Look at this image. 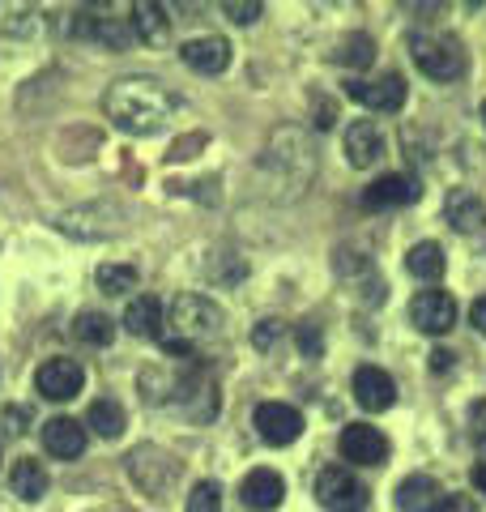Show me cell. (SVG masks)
<instances>
[{
  "instance_id": "1f68e13d",
  "label": "cell",
  "mask_w": 486,
  "mask_h": 512,
  "mask_svg": "<svg viewBox=\"0 0 486 512\" xmlns=\"http://www.w3.org/2000/svg\"><path fill=\"white\" fill-rule=\"evenodd\" d=\"M435 512H478V504L469 500V495H440Z\"/></svg>"
},
{
  "instance_id": "8fae6325",
  "label": "cell",
  "mask_w": 486,
  "mask_h": 512,
  "mask_svg": "<svg viewBox=\"0 0 486 512\" xmlns=\"http://www.w3.org/2000/svg\"><path fill=\"white\" fill-rule=\"evenodd\" d=\"M337 448H342V457L354 461V466H380V461L388 457L384 431L371 427V423H350L342 431V440H337Z\"/></svg>"
},
{
  "instance_id": "4316f807",
  "label": "cell",
  "mask_w": 486,
  "mask_h": 512,
  "mask_svg": "<svg viewBox=\"0 0 486 512\" xmlns=\"http://www.w3.org/2000/svg\"><path fill=\"white\" fill-rule=\"evenodd\" d=\"M188 512H222V483L201 478V483L188 491Z\"/></svg>"
},
{
  "instance_id": "3957f363",
  "label": "cell",
  "mask_w": 486,
  "mask_h": 512,
  "mask_svg": "<svg viewBox=\"0 0 486 512\" xmlns=\"http://www.w3.org/2000/svg\"><path fill=\"white\" fill-rule=\"evenodd\" d=\"M171 325L180 338L175 342H188V346H197V342H209V338H218L222 333V308L214 299H205V295H180L171 303Z\"/></svg>"
},
{
  "instance_id": "836d02e7",
  "label": "cell",
  "mask_w": 486,
  "mask_h": 512,
  "mask_svg": "<svg viewBox=\"0 0 486 512\" xmlns=\"http://www.w3.org/2000/svg\"><path fill=\"white\" fill-rule=\"evenodd\" d=\"M469 320H474V329L486 338V295H482V299H474V308H469Z\"/></svg>"
},
{
  "instance_id": "7402d4cb",
  "label": "cell",
  "mask_w": 486,
  "mask_h": 512,
  "mask_svg": "<svg viewBox=\"0 0 486 512\" xmlns=\"http://www.w3.org/2000/svg\"><path fill=\"white\" fill-rule=\"evenodd\" d=\"M405 269H410L418 282H440V278H444V269H448L444 248L435 244V239H427V244H414L410 256H405Z\"/></svg>"
},
{
  "instance_id": "ac0fdd59",
  "label": "cell",
  "mask_w": 486,
  "mask_h": 512,
  "mask_svg": "<svg viewBox=\"0 0 486 512\" xmlns=\"http://www.w3.org/2000/svg\"><path fill=\"white\" fill-rule=\"evenodd\" d=\"M444 214L452 222V231H461V235H478L486 227V205L474 197V192H452L448 205H444Z\"/></svg>"
},
{
  "instance_id": "e0dca14e",
  "label": "cell",
  "mask_w": 486,
  "mask_h": 512,
  "mask_svg": "<svg viewBox=\"0 0 486 512\" xmlns=\"http://www.w3.org/2000/svg\"><path fill=\"white\" fill-rule=\"evenodd\" d=\"M133 39H141V43H150V47H158V43H167L171 39V18H167V9L162 5H150V0H137L133 5Z\"/></svg>"
},
{
  "instance_id": "9c48e42d",
  "label": "cell",
  "mask_w": 486,
  "mask_h": 512,
  "mask_svg": "<svg viewBox=\"0 0 486 512\" xmlns=\"http://www.w3.org/2000/svg\"><path fill=\"white\" fill-rule=\"evenodd\" d=\"M346 94L354 103L371 107V111H397L405 103V77L401 73H380V77H371V82L354 77V82H346Z\"/></svg>"
},
{
  "instance_id": "9a60e30c",
  "label": "cell",
  "mask_w": 486,
  "mask_h": 512,
  "mask_svg": "<svg viewBox=\"0 0 486 512\" xmlns=\"http://www.w3.org/2000/svg\"><path fill=\"white\" fill-rule=\"evenodd\" d=\"M243 504H248L252 512H273L282 504V495H286V483H282V474H273V470H252L248 478H243Z\"/></svg>"
},
{
  "instance_id": "cb8c5ba5",
  "label": "cell",
  "mask_w": 486,
  "mask_h": 512,
  "mask_svg": "<svg viewBox=\"0 0 486 512\" xmlns=\"http://www.w3.org/2000/svg\"><path fill=\"white\" fill-rule=\"evenodd\" d=\"M86 423H90L94 431H99L103 440H116L120 431H124V406H120V402H111V397H99V402L90 406Z\"/></svg>"
},
{
  "instance_id": "603a6c76",
  "label": "cell",
  "mask_w": 486,
  "mask_h": 512,
  "mask_svg": "<svg viewBox=\"0 0 486 512\" xmlns=\"http://www.w3.org/2000/svg\"><path fill=\"white\" fill-rule=\"evenodd\" d=\"M73 338L86 342V346H107L111 338H116V320H111L107 312L86 308V312H77V320H73Z\"/></svg>"
},
{
  "instance_id": "4dcf8cb0",
  "label": "cell",
  "mask_w": 486,
  "mask_h": 512,
  "mask_svg": "<svg viewBox=\"0 0 486 512\" xmlns=\"http://www.w3.org/2000/svg\"><path fill=\"white\" fill-rule=\"evenodd\" d=\"M282 333H286V325L278 316H269V320H261V329H252V342L265 350V346H273V338H282Z\"/></svg>"
},
{
  "instance_id": "d6986e66",
  "label": "cell",
  "mask_w": 486,
  "mask_h": 512,
  "mask_svg": "<svg viewBox=\"0 0 486 512\" xmlns=\"http://www.w3.org/2000/svg\"><path fill=\"white\" fill-rule=\"evenodd\" d=\"M124 329L133 333V338H158L162 329V303L154 295H133L124 308Z\"/></svg>"
},
{
  "instance_id": "4fadbf2b",
  "label": "cell",
  "mask_w": 486,
  "mask_h": 512,
  "mask_svg": "<svg viewBox=\"0 0 486 512\" xmlns=\"http://www.w3.org/2000/svg\"><path fill=\"white\" fill-rule=\"evenodd\" d=\"M73 35L77 39H90V43H103V47H116L124 52L128 39H133V30H128L120 18H99L94 9H81L77 22H73Z\"/></svg>"
},
{
  "instance_id": "8d00e7d4",
  "label": "cell",
  "mask_w": 486,
  "mask_h": 512,
  "mask_svg": "<svg viewBox=\"0 0 486 512\" xmlns=\"http://www.w3.org/2000/svg\"><path fill=\"white\" fill-rule=\"evenodd\" d=\"M482 124H486V103H482Z\"/></svg>"
},
{
  "instance_id": "ba28073f",
  "label": "cell",
  "mask_w": 486,
  "mask_h": 512,
  "mask_svg": "<svg viewBox=\"0 0 486 512\" xmlns=\"http://www.w3.org/2000/svg\"><path fill=\"white\" fill-rule=\"evenodd\" d=\"M418 180L410 171H393V175H380L371 188H363V210L380 214V210H401V205H414L418 201Z\"/></svg>"
},
{
  "instance_id": "8992f818",
  "label": "cell",
  "mask_w": 486,
  "mask_h": 512,
  "mask_svg": "<svg viewBox=\"0 0 486 512\" xmlns=\"http://www.w3.org/2000/svg\"><path fill=\"white\" fill-rule=\"evenodd\" d=\"M81 384H86V367L77 359H64V355L47 359L35 372V389L47 397V402H73L81 393Z\"/></svg>"
},
{
  "instance_id": "f1b7e54d",
  "label": "cell",
  "mask_w": 486,
  "mask_h": 512,
  "mask_svg": "<svg viewBox=\"0 0 486 512\" xmlns=\"http://www.w3.org/2000/svg\"><path fill=\"white\" fill-rule=\"evenodd\" d=\"M469 440H474L478 453H486V397L469 406Z\"/></svg>"
},
{
  "instance_id": "5b68a950",
  "label": "cell",
  "mask_w": 486,
  "mask_h": 512,
  "mask_svg": "<svg viewBox=\"0 0 486 512\" xmlns=\"http://www.w3.org/2000/svg\"><path fill=\"white\" fill-rule=\"evenodd\" d=\"M410 320L418 333H431V338H444V333L457 325V299H452L448 291H418L410 299Z\"/></svg>"
},
{
  "instance_id": "d6a6232c",
  "label": "cell",
  "mask_w": 486,
  "mask_h": 512,
  "mask_svg": "<svg viewBox=\"0 0 486 512\" xmlns=\"http://www.w3.org/2000/svg\"><path fill=\"white\" fill-rule=\"evenodd\" d=\"M26 419H30V410H26V406H9V410H5V423H9L13 436H22V431H26V427H22Z\"/></svg>"
},
{
  "instance_id": "2e32d148",
  "label": "cell",
  "mask_w": 486,
  "mask_h": 512,
  "mask_svg": "<svg viewBox=\"0 0 486 512\" xmlns=\"http://www.w3.org/2000/svg\"><path fill=\"white\" fill-rule=\"evenodd\" d=\"M380 154H384L380 128L371 120H354L346 128V158H350V167H371V163H380Z\"/></svg>"
},
{
  "instance_id": "30bf717a",
  "label": "cell",
  "mask_w": 486,
  "mask_h": 512,
  "mask_svg": "<svg viewBox=\"0 0 486 512\" xmlns=\"http://www.w3.org/2000/svg\"><path fill=\"white\" fill-rule=\"evenodd\" d=\"M350 384H354V402H359L367 414H384V410H393V402H397L393 376H388L384 367H376V363H363Z\"/></svg>"
},
{
  "instance_id": "d4e9b609",
  "label": "cell",
  "mask_w": 486,
  "mask_h": 512,
  "mask_svg": "<svg viewBox=\"0 0 486 512\" xmlns=\"http://www.w3.org/2000/svg\"><path fill=\"white\" fill-rule=\"evenodd\" d=\"M333 60L337 64H350V69H371V60H376V43H371L367 35H350L333 52Z\"/></svg>"
},
{
  "instance_id": "5bb4252c",
  "label": "cell",
  "mask_w": 486,
  "mask_h": 512,
  "mask_svg": "<svg viewBox=\"0 0 486 512\" xmlns=\"http://www.w3.org/2000/svg\"><path fill=\"white\" fill-rule=\"evenodd\" d=\"M43 448L60 461H73L86 453V427H81L77 419H52L43 423Z\"/></svg>"
},
{
  "instance_id": "277c9868",
  "label": "cell",
  "mask_w": 486,
  "mask_h": 512,
  "mask_svg": "<svg viewBox=\"0 0 486 512\" xmlns=\"http://www.w3.org/2000/svg\"><path fill=\"white\" fill-rule=\"evenodd\" d=\"M316 500L324 504V512H363L367 487L346 466H324L316 478Z\"/></svg>"
},
{
  "instance_id": "6da1fadb",
  "label": "cell",
  "mask_w": 486,
  "mask_h": 512,
  "mask_svg": "<svg viewBox=\"0 0 486 512\" xmlns=\"http://www.w3.org/2000/svg\"><path fill=\"white\" fill-rule=\"evenodd\" d=\"M175 107H180V99L162 82H154V77H120V82H111L103 94L107 120L133 137L162 133V128L175 120Z\"/></svg>"
},
{
  "instance_id": "44dd1931",
  "label": "cell",
  "mask_w": 486,
  "mask_h": 512,
  "mask_svg": "<svg viewBox=\"0 0 486 512\" xmlns=\"http://www.w3.org/2000/svg\"><path fill=\"white\" fill-rule=\"evenodd\" d=\"M435 504H440V483H435L431 474H410L397 487V508L401 512H435Z\"/></svg>"
},
{
  "instance_id": "ffe728a7",
  "label": "cell",
  "mask_w": 486,
  "mask_h": 512,
  "mask_svg": "<svg viewBox=\"0 0 486 512\" xmlns=\"http://www.w3.org/2000/svg\"><path fill=\"white\" fill-rule=\"evenodd\" d=\"M9 487H13V495H18V500H26V504L43 500V495H47V470H43V461L18 457V461H13V470H9Z\"/></svg>"
},
{
  "instance_id": "52a82bcc",
  "label": "cell",
  "mask_w": 486,
  "mask_h": 512,
  "mask_svg": "<svg viewBox=\"0 0 486 512\" xmlns=\"http://www.w3.org/2000/svg\"><path fill=\"white\" fill-rule=\"evenodd\" d=\"M252 423H256V431H261V440L273 444V448L295 444L303 436V414L295 406H286V402H261L252 410Z\"/></svg>"
},
{
  "instance_id": "f546056e",
  "label": "cell",
  "mask_w": 486,
  "mask_h": 512,
  "mask_svg": "<svg viewBox=\"0 0 486 512\" xmlns=\"http://www.w3.org/2000/svg\"><path fill=\"white\" fill-rule=\"evenodd\" d=\"M295 338H299V350L307 359H320V350H324V342H320V329L312 325V320H303V325L295 329Z\"/></svg>"
},
{
  "instance_id": "83f0119b",
  "label": "cell",
  "mask_w": 486,
  "mask_h": 512,
  "mask_svg": "<svg viewBox=\"0 0 486 512\" xmlns=\"http://www.w3.org/2000/svg\"><path fill=\"white\" fill-rule=\"evenodd\" d=\"M222 13H226V18H231V22H239V26H248V22H256V18H261V5H256V0H226V5H222Z\"/></svg>"
},
{
  "instance_id": "e575fe53",
  "label": "cell",
  "mask_w": 486,
  "mask_h": 512,
  "mask_svg": "<svg viewBox=\"0 0 486 512\" xmlns=\"http://www.w3.org/2000/svg\"><path fill=\"white\" fill-rule=\"evenodd\" d=\"M431 367H435V372H448V367H452V355H448V350H435V355H431Z\"/></svg>"
},
{
  "instance_id": "484cf974",
  "label": "cell",
  "mask_w": 486,
  "mask_h": 512,
  "mask_svg": "<svg viewBox=\"0 0 486 512\" xmlns=\"http://www.w3.org/2000/svg\"><path fill=\"white\" fill-rule=\"evenodd\" d=\"M99 286H103L107 295L137 291V269H133V265H103V269H99Z\"/></svg>"
},
{
  "instance_id": "7a4b0ae2",
  "label": "cell",
  "mask_w": 486,
  "mask_h": 512,
  "mask_svg": "<svg viewBox=\"0 0 486 512\" xmlns=\"http://www.w3.org/2000/svg\"><path fill=\"white\" fill-rule=\"evenodd\" d=\"M410 56L414 64L423 69L431 82H457V77L465 73V47L461 39L452 35H440V30H418V35H410Z\"/></svg>"
},
{
  "instance_id": "d590c367",
  "label": "cell",
  "mask_w": 486,
  "mask_h": 512,
  "mask_svg": "<svg viewBox=\"0 0 486 512\" xmlns=\"http://www.w3.org/2000/svg\"><path fill=\"white\" fill-rule=\"evenodd\" d=\"M469 478H474V487L486 495V461H478V466H474V474H469Z\"/></svg>"
},
{
  "instance_id": "7c38bea8",
  "label": "cell",
  "mask_w": 486,
  "mask_h": 512,
  "mask_svg": "<svg viewBox=\"0 0 486 512\" xmlns=\"http://www.w3.org/2000/svg\"><path fill=\"white\" fill-rule=\"evenodd\" d=\"M180 56L192 73H205V77H218L226 73V64H231V43L218 39V35H205V39H188L180 47Z\"/></svg>"
}]
</instances>
